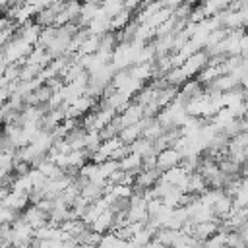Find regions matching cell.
Segmentation results:
<instances>
[{"label":"cell","instance_id":"cell-1","mask_svg":"<svg viewBox=\"0 0 248 248\" xmlns=\"http://www.w3.org/2000/svg\"><path fill=\"white\" fill-rule=\"evenodd\" d=\"M21 219L25 223H29L33 227V231H35V229H41V227H45L48 223V213L41 211L37 205H31V207L25 209V213L21 215Z\"/></svg>","mask_w":248,"mask_h":248},{"label":"cell","instance_id":"cell-2","mask_svg":"<svg viewBox=\"0 0 248 248\" xmlns=\"http://www.w3.org/2000/svg\"><path fill=\"white\" fill-rule=\"evenodd\" d=\"M101 236H103V234H99V232H95V231H91V229L87 227V229H83V231L76 236V242H78L79 246H87V248H91V246H99Z\"/></svg>","mask_w":248,"mask_h":248},{"label":"cell","instance_id":"cell-3","mask_svg":"<svg viewBox=\"0 0 248 248\" xmlns=\"http://www.w3.org/2000/svg\"><path fill=\"white\" fill-rule=\"evenodd\" d=\"M176 161H178V155H176V153H172V151H165V153L159 157L157 163H159V167H165V169H167V167H172Z\"/></svg>","mask_w":248,"mask_h":248},{"label":"cell","instance_id":"cell-4","mask_svg":"<svg viewBox=\"0 0 248 248\" xmlns=\"http://www.w3.org/2000/svg\"><path fill=\"white\" fill-rule=\"evenodd\" d=\"M79 248H87V246H79ZM91 248H99V246H91Z\"/></svg>","mask_w":248,"mask_h":248}]
</instances>
